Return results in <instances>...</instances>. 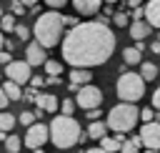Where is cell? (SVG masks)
Listing matches in <instances>:
<instances>
[{
  "mask_svg": "<svg viewBox=\"0 0 160 153\" xmlns=\"http://www.w3.org/2000/svg\"><path fill=\"white\" fill-rule=\"evenodd\" d=\"M150 33H152V25H150L148 20H132V23H130V35H132L135 43H138V40H145Z\"/></svg>",
  "mask_w": 160,
  "mask_h": 153,
  "instance_id": "12",
  "label": "cell"
},
{
  "mask_svg": "<svg viewBox=\"0 0 160 153\" xmlns=\"http://www.w3.org/2000/svg\"><path fill=\"white\" fill-rule=\"evenodd\" d=\"M75 100H62V105H60V110H62V115H72L75 113Z\"/></svg>",
  "mask_w": 160,
  "mask_h": 153,
  "instance_id": "29",
  "label": "cell"
},
{
  "mask_svg": "<svg viewBox=\"0 0 160 153\" xmlns=\"http://www.w3.org/2000/svg\"><path fill=\"white\" fill-rule=\"evenodd\" d=\"M120 153H140V145H138V143H132V140H125V143H122V148H120Z\"/></svg>",
  "mask_w": 160,
  "mask_h": 153,
  "instance_id": "30",
  "label": "cell"
},
{
  "mask_svg": "<svg viewBox=\"0 0 160 153\" xmlns=\"http://www.w3.org/2000/svg\"><path fill=\"white\" fill-rule=\"evenodd\" d=\"M145 153H158V150H145Z\"/></svg>",
  "mask_w": 160,
  "mask_h": 153,
  "instance_id": "47",
  "label": "cell"
},
{
  "mask_svg": "<svg viewBox=\"0 0 160 153\" xmlns=\"http://www.w3.org/2000/svg\"><path fill=\"white\" fill-rule=\"evenodd\" d=\"M130 18H132V20H142V18H145V8H142V5H140V8H132Z\"/></svg>",
  "mask_w": 160,
  "mask_h": 153,
  "instance_id": "33",
  "label": "cell"
},
{
  "mask_svg": "<svg viewBox=\"0 0 160 153\" xmlns=\"http://www.w3.org/2000/svg\"><path fill=\"white\" fill-rule=\"evenodd\" d=\"M12 63V55L10 53H0V65H10Z\"/></svg>",
  "mask_w": 160,
  "mask_h": 153,
  "instance_id": "37",
  "label": "cell"
},
{
  "mask_svg": "<svg viewBox=\"0 0 160 153\" xmlns=\"http://www.w3.org/2000/svg\"><path fill=\"white\" fill-rule=\"evenodd\" d=\"M158 40H160V33H158Z\"/></svg>",
  "mask_w": 160,
  "mask_h": 153,
  "instance_id": "48",
  "label": "cell"
},
{
  "mask_svg": "<svg viewBox=\"0 0 160 153\" xmlns=\"http://www.w3.org/2000/svg\"><path fill=\"white\" fill-rule=\"evenodd\" d=\"M15 28H18L15 15H12V13H5V15L0 18V30H2V33H15Z\"/></svg>",
  "mask_w": 160,
  "mask_h": 153,
  "instance_id": "20",
  "label": "cell"
},
{
  "mask_svg": "<svg viewBox=\"0 0 160 153\" xmlns=\"http://www.w3.org/2000/svg\"><path fill=\"white\" fill-rule=\"evenodd\" d=\"M90 80H92V73L88 68H72L70 70V83H75V85H90Z\"/></svg>",
  "mask_w": 160,
  "mask_h": 153,
  "instance_id": "16",
  "label": "cell"
},
{
  "mask_svg": "<svg viewBox=\"0 0 160 153\" xmlns=\"http://www.w3.org/2000/svg\"><path fill=\"white\" fill-rule=\"evenodd\" d=\"M122 133H118V138H112V135H105V138H100V148L102 150H108V153H120V148H122Z\"/></svg>",
  "mask_w": 160,
  "mask_h": 153,
  "instance_id": "15",
  "label": "cell"
},
{
  "mask_svg": "<svg viewBox=\"0 0 160 153\" xmlns=\"http://www.w3.org/2000/svg\"><path fill=\"white\" fill-rule=\"evenodd\" d=\"M85 115H88L90 120H98V118H100V108H92V110H88Z\"/></svg>",
  "mask_w": 160,
  "mask_h": 153,
  "instance_id": "38",
  "label": "cell"
},
{
  "mask_svg": "<svg viewBox=\"0 0 160 153\" xmlns=\"http://www.w3.org/2000/svg\"><path fill=\"white\" fill-rule=\"evenodd\" d=\"M30 85H32V88H40V85H45V80H42L40 75H32V78H30Z\"/></svg>",
  "mask_w": 160,
  "mask_h": 153,
  "instance_id": "36",
  "label": "cell"
},
{
  "mask_svg": "<svg viewBox=\"0 0 160 153\" xmlns=\"http://www.w3.org/2000/svg\"><path fill=\"white\" fill-rule=\"evenodd\" d=\"M140 75L145 78V83H148V80H155L158 65H155V63H142V65H140Z\"/></svg>",
  "mask_w": 160,
  "mask_h": 153,
  "instance_id": "22",
  "label": "cell"
},
{
  "mask_svg": "<svg viewBox=\"0 0 160 153\" xmlns=\"http://www.w3.org/2000/svg\"><path fill=\"white\" fill-rule=\"evenodd\" d=\"M125 3H128V8L132 10V8H140V3H142V0H125Z\"/></svg>",
  "mask_w": 160,
  "mask_h": 153,
  "instance_id": "40",
  "label": "cell"
},
{
  "mask_svg": "<svg viewBox=\"0 0 160 153\" xmlns=\"http://www.w3.org/2000/svg\"><path fill=\"white\" fill-rule=\"evenodd\" d=\"M150 50H152V53H158V55H160V40H155V43H150Z\"/></svg>",
  "mask_w": 160,
  "mask_h": 153,
  "instance_id": "39",
  "label": "cell"
},
{
  "mask_svg": "<svg viewBox=\"0 0 160 153\" xmlns=\"http://www.w3.org/2000/svg\"><path fill=\"white\" fill-rule=\"evenodd\" d=\"M52 10H58V8H62V5H68V0H45Z\"/></svg>",
  "mask_w": 160,
  "mask_h": 153,
  "instance_id": "35",
  "label": "cell"
},
{
  "mask_svg": "<svg viewBox=\"0 0 160 153\" xmlns=\"http://www.w3.org/2000/svg\"><path fill=\"white\" fill-rule=\"evenodd\" d=\"M88 135L95 138V140L105 138V135H108V123H102V120H90V125H88Z\"/></svg>",
  "mask_w": 160,
  "mask_h": 153,
  "instance_id": "17",
  "label": "cell"
},
{
  "mask_svg": "<svg viewBox=\"0 0 160 153\" xmlns=\"http://www.w3.org/2000/svg\"><path fill=\"white\" fill-rule=\"evenodd\" d=\"M115 53V33L102 20H85L62 38V60L72 68H95Z\"/></svg>",
  "mask_w": 160,
  "mask_h": 153,
  "instance_id": "1",
  "label": "cell"
},
{
  "mask_svg": "<svg viewBox=\"0 0 160 153\" xmlns=\"http://www.w3.org/2000/svg\"><path fill=\"white\" fill-rule=\"evenodd\" d=\"M105 3H108V5H112V3H118V0H105Z\"/></svg>",
  "mask_w": 160,
  "mask_h": 153,
  "instance_id": "46",
  "label": "cell"
},
{
  "mask_svg": "<svg viewBox=\"0 0 160 153\" xmlns=\"http://www.w3.org/2000/svg\"><path fill=\"white\" fill-rule=\"evenodd\" d=\"M48 140H50V125H45V123H35V125L28 128L22 143H25L30 150H35V148H42Z\"/></svg>",
  "mask_w": 160,
  "mask_h": 153,
  "instance_id": "7",
  "label": "cell"
},
{
  "mask_svg": "<svg viewBox=\"0 0 160 153\" xmlns=\"http://www.w3.org/2000/svg\"><path fill=\"white\" fill-rule=\"evenodd\" d=\"M15 123H18V118H15L12 113H8V110H2V113H0V130L10 133V130L15 128Z\"/></svg>",
  "mask_w": 160,
  "mask_h": 153,
  "instance_id": "19",
  "label": "cell"
},
{
  "mask_svg": "<svg viewBox=\"0 0 160 153\" xmlns=\"http://www.w3.org/2000/svg\"><path fill=\"white\" fill-rule=\"evenodd\" d=\"M145 20L160 30V0H148L145 5Z\"/></svg>",
  "mask_w": 160,
  "mask_h": 153,
  "instance_id": "14",
  "label": "cell"
},
{
  "mask_svg": "<svg viewBox=\"0 0 160 153\" xmlns=\"http://www.w3.org/2000/svg\"><path fill=\"white\" fill-rule=\"evenodd\" d=\"M32 153H45V150H42V148H35V150H32Z\"/></svg>",
  "mask_w": 160,
  "mask_h": 153,
  "instance_id": "45",
  "label": "cell"
},
{
  "mask_svg": "<svg viewBox=\"0 0 160 153\" xmlns=\"http://www.w3.org/2000/svg\"><path fill=\"white\" fill-rule=\"evenodd\" d=\"M140 140L148 150H160V120L142 123L140 128Z\"/></svg>",
  "mask_w": 160,
  "mask_h": 153,
  "instance_id": "9",
  "label": "cell"
},
{
  "mask_svg": "<svg viewBox=\"0 0 160 153\" xmlns=\"http://www.w3.org/2000/svg\"><path fill=\"white\" fill-rule=\"evenodd\" d=\"M152 108L155 110H160V85L155 88V93H152Z\"/></svg>",
  "mask_w": 160,
  "mask_h": 153,
  "instance_id": "34",
  "label": "cell"
},
{
  "mask_svg": "<svg viewBox=\"0 0 160 153\" xmlns=\"http://www.w3.org/2000/svg\"><path fill=\"white\" fill-rule=\"evenodd\" d=\"M30 33H32V30H30L28 25H18V28H15V35H18V40H28V38H30Z\"/></svg>",
  "mask_w": 160,
  "mask_h": 153,
  "instance_id": "28",
  "label": "cell"
},
{
  "mask_svg": "<svg viewBox=\"0 0 160 153\" xmlns=\"http://www.w3.org/2000/svg\"><path fill=\"white\" fill-rule=\"evenodd\" d=\"M20 3H22V5H25V8H35V5H38V3H40V0H20Z\"/></svg>",
  "mask_w": 160,
  "mask_h": 153,
  "instance_id": "41",
  "label": "cell"
},
{
  "mask_svg": "<svg viewBox=\"0 0 160 153\" xmlns=\"http://www.w3.org/2000/svg\"><path fill=\"white\" fill-rule=\"evenodd\" d=\"M35 115H38V113H30V110H22V113H20V125H25V128H30V125H35Z\"/></svg>",
  "mask_w": 160,
  "mask_h": 153,
  "instance_id": "26",
  "label": "cell"
},
{
  "mask_svg": "<svg viewBox=\"0 0 160 153\" xmlns=\"http://www.w3.org/2000/svg\"><path fill=\"white\" fill-rule=\"evenodd\" d=\"M102 3H105V0H72V8H75L80 15H95Z\"/></svg>",
  "mask_w": 160,
  "mask_h": 153,
  "instance_id": "13",
  "label": "cell"
},
{
  "mask_svg": "<svg viewBox=\"0 0 160 153\" xmlns=\"http://www.w3.org/2000/svg\"><path fill=\"white\" fill-rule=\"evenodd\" d=\"M62 30H65V15H60V13H55V10L42 13V15L35 20V25H32V35H35V40H38L42 48L58 45Z\"/></svg>",
  "mask_w": 160,
  "mask_h": 153,
  "instance_id": "3",
  "label": "cell"
},
{
  "mask_svg": "<svg viewBox=\"0 0 160 153\" xmlns=\"http://www.w3.org/2000/svg\"><path fill=\"white\" fill-rule=\"evenodd\" d=\"M112 23H115L118 28H125V25H130L132 20H130V15H128V13H122V10H118V13L112 15Z\"/></svg>",
  "mask_w": 160,
  "mask_h": 153,
  "instance_id": "24",
  "label": "cell"
},
{
  "mask_svg": "<svg viewBox=\"0 0 160 153\" xmlns=\"http://www.w3.org/2000/svg\"><path fill=\"white\" fill-rule=\"evenodd\" d=\"M75 103H78L82 110L100 108V105H102V90L95 88V85H82V88L75 93Z\"/></svg>",
  "mask_w": 160,
  "mask_h": 153,
  "instance_id": "6",
  "label": "cell"
},
{
  "mask_svg": "<svg viewBox=\"0 0 160 153\" xmlns=\"http://www.w3.org/2000/svg\"><path fill=\"white\" fill-rule=\"evenodd\" d=\"M135 48H138V50L142 53V50H145V40H138V43H135Z\"/></svg>",
  "mask_w": 160,
  "mask_h": 153,
  "instance_id": "42",
  "label": "cell"
},
{
  "mask_svg": "<svg viewBox=\"0 0 160 153\" xmlns=\"http://www.w3.org/2000/svg\"><path fill=\"white\" fill-rule=\"evenodd\" d=\"M140 55H142V53H140V50H138L135 45H132V48H125V50H122L125 65H138V63H140Z\"/></svg>",
  "mask_w": 160,
  "mask_h": 153,
  "instance_id": "21",
  "label": "cell"
},
{
  "mask_svg": "<svg viewBox=\"0 0 160 153\" xmlns=\"http://www.w3.org/2000/svg\"><path fill=\"white\" fill-rule=\"evenodd\" d=\"M8 103H10V98H8V93H5V88L0 85V113L8 108Z\"/></svg>",
  "mask_w": 160,
  "mask_h": 153,
  "instance_id": "32",
  "label": "cell"
},
{
  "mask_svg": "<svg viewBox=\"0 0 160 153\" xmlns=\"http://www.w3.org/2000/svg\"><path fill=\"white\" fill-rule=\"evenodd\" d=\"M88 135V130L80 128V123L72 115H55L50 123V140L55 148H72L75 143H82Z\"/></svg>",
  "mask_w": 160,
  "mask_h": 153,
  "instance_id": "2",
  "label": "cell"
},
{
  "mask_svg": "<svg viewBox=\"0 0 160 153\" xmlns=\"http://www.w3.org/2000/svg\"><path fill=\"white\" fill-rule=\"evenodd\" d=\"M20 145H22V140H20L18 135H8V140H5L8 153H18V150H20Z\"/></svg>",
  "mask_w": 160,
  "mask_h": 153,
  "instance_id": "25",
  "label": "cell"
},
{
  "mask_svg": "<svg viewBox=\"0 0 160 153\" xmlns=\"http://www.w3.org/2000/svg\"><path fill=\"white\" fill-rule=\"evenodd\" d=\"M10 10H12V15H25V5L20 0H12L10 3Z\"/></svg>",
  "mask_w": 160,
  "mask_h": 153,
  "instance_id": "31",
  "label": "cell"
},
{
  "mask_svg": "<svg viewBox=\"0 0 160 153\" xmlns=\"http://www.w3.org/2000/svg\"><path fill=\"white\" fill-rule=\"evenodd\" d=\"M85 153H108V150H102V148H90V150H85Z\"/></svg>",
  "mask_w": 160,
  "mask_h": 153,
  "instance_id": "44",
  "label": "cell"
},
{
  "mask_svg": "<svg viewBox=\"0 0 160 153\" xmlns=\"http://www.w3.org/2000/svg\"><path fill=\"white\" fill-rule=\"evenodd\" d=\"M155 115H158V113H155V108H152V105L140 110V120H142V123H152V120H155Z\"/></svg>",
  "mask_w": 160,
  "mask_h": 153,
  "instance_id": "27",
  "label": "cell"
},
{
  "mask_svg": "<svg viewBox=\"0 0 160 153\" xmlns=\"http://www.w3.org/2000/svg\"><path fill=\"white\" fill-rule=\"evenodd\" d=\"M45 50H48V48H42L38 40H32V43H28V50H25V60H28L30 65H45V63L50 60Z\"/></svg>",
  "mask_w": 160,
  "mask_h": 153,
  "instance_id": "10",
  "label": "cell"
},
{
  "mask_svg": "<svg viewBox=\"0 0 160 153\" xmlns=\"http://www.w3.org/2000/svg\"><path fill=\"white\" fill-rule=\"evenodd\" d=\"M138 118H140V110L135 108V103H122L120 100L108 113V128L115 130V133H128V130L135 128Z\"/></svg>",
  "mask_w": 160,
  "mask_h": 153,
  "instance_id": "4",
  "label": "cell"
},
{
  "mask_svg": "<svg viewBox=\"0 0 160 153\" xmlns=\"http://www.w3.org/2000/svg\"><path fill=\"white\" fill-rule=\"evenodd\" d=\"M2 88H5V93H8V98H10V100H20V98H25V93L20 90V85H18V83H12V80H5V83H2Z\"/></svg>",
  "mask_w": 160,
  "mask_h": 153,
  "instance_id": "18",
  "label": "cell"
},
{
  "mask_svg": "<svg viewBox=\"0 0 160 153\" xmlns=\"http://www.w3.org/2000/svg\"><path fill=\"white\" fill-rule=\"evenodd\" d=\"M35 105H38V113H55L58 110V98L52 93H38Z\"/></svg>",
  "mask_w": 160,
  "mask_h": 153,
  "instance_id": "11",
  "label": "cell"
},
{
  "mask_svg": "<svg viewBox=\"0 0 160 153\" xmlns=\"http://www.w3.org/2000/svg\"><path fill=\"white\" fill-rule=\"evenodd\" d=\"M5 43H8V40H5V35H2V30H0V53H2V48H5Z\"/></svg>",
  "mask_w": 160,
  "mask_h": 153,
  "instance_id": "43",
  "label": "cell"
},
{
  "mask_svg": "<svg viewBox=\"0 0 160 153\" xmlns=\"http://www.w3.org/2000/svg\"><path fill=\"white\" fill-rule=\"evenodd\" d=\"M30 63L28 60H12L10 65H5V75H8V80H12V83H18V85H25V83H30V78H32V73H30Z\"/></svg>",
  "mask_w": 160,
  "mask_h": 153,
  "instance_id": "8",
  "label": "cell"
},
{
  "mask_svg": "<svg viewBox=\"0 0 160 153\" xmlns=\"http://www.w3.org/2000/svg\"><path fill=\"white\" fill-rule=\"evenodd\" d=\"M42 68H45V73H48V78H58V75L62 73V65H60L58 60H48V63H45Z\"/></svg>",
  "mask_w": 160,
  "mask_h": 153,
  "instance_id": "23",
  "label": "cell"
},
{
  "mask_svg": "<svg viewBox=\"0 0 160 153\" xmlns=\"http://www.w3.org/2000/svg\"><path fill=\"white\" fill-rule=\"evenodd\" d=\"M115 90H118V98L122 103H138L142 95H145V78L140 73H120L118 83H115Z\"/></svg>",
  "mask_w": 160,
  "mask_h": 153,
  "instance_id": "5",
  "label": "cell"
}]
</instances>
